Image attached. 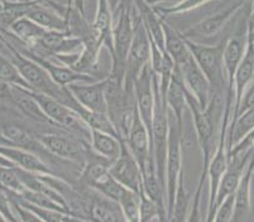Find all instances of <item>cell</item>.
I'll return each mask as SVG.
<instances>
[{
	"label": "cell",
	"mask_w": 254,
	"mask_h": 222,
	"mask_svg": "<svg viewBox=\"0 0 254 222\" xmlns=\"http://www.w3.org/2000/svg\"><path fill=\"white\" fill-rule=\"evenodd\" d=\"M0 41L3 42L6 50L10 52L9 59L17 67L18 72L20 73L22 78L25 81V83L28 85V87L32 91L48 95V96L56 99L60 103L64 104L66 106L75 110L77 114L81 112L82 108L73 99V96L68 91L67 87H62L60 85H57L52 80V77L48 75L47 71L38 62H36L34 59L29 58L25 55L20 53L14 46L11 45V43H8V41L4 39L3 37L0 38Z\"/></svg>",
	"instance_id": "6da1fadb"
},
{
	"label": "cell",
	"mask_w": 254,
	"mask_h": 222,
	"mask_svg": "<svg viewBox=\"0 0 254 222\" xmlns=\"http://www.w3.org/2000/svg\"><path fill=\"white\" fill-rule=\"evenodd\" d=\"M170 112V110H168ZM184 168V154L181 145V129L179 128L176 120L170 112V129H168L167 157H166V207H167L168 220L172 219L173 207L179 191Z\"/></svg>",
	"instance_id": "7a4b0ae2"
},
{
	"label": "cell",
	"mask_w": 254,
	"mask_h": 222,
	"mask_svg": "<svg viewBox=\"0 0 254 222\" xmlns=\"http://www.w3.org/2000/svg\"><path fill=\"white\" fill-rule=\"evenodd\" d=\"M189 50L193 59L209 81L212 92L225 95L228 92L226 78L223 66V47L224 43L207 45L201 42H193L186 39Z\"/></svg>",
	"instance_id": "3957f363"
},
{
	"label": "cell",
	"mask_w": 254,
	"mask_h": 222,
	"mask_svg": "<svg viewBox=\"0 0 254 222\" xmlns=\"http://www.w3.org/2000/svg\"><path fill=\"white\" fill-rule=\"evenodd\" d=\"M248 0H225L221 6L218 9L205 15L204 18L198 20L196 24L190 27L187 31L181 32L186 39L190 41H202V39H209L211 37L218 36L220 32H223L235 18L242 6L247 3Z\"/></svg>",
	"instance_id": "277c9868"
},
{
	"label": "cell",
	"mask_w": 254,
	"mask_h": 222,
	"mask_svg": "<svg viewBox=\"0 0 254 222\" xmlns=\"http://www.w3.org/2000/svg\"><path fill=\"white\" fill-rule=\"evenodd\" d=\"M149 59H151V38L143 24L142 18H139L135 25L134 36L131 39V45L126 61L127 86H133L137 75L145 64L149 63Z\"/></svg>",
	"instance_id": "5b68a950"
},
{
	"label": "cell",
	"mask_w": 254,
	"mask_h": 222,
	"mask_svg": "<svg viewBox=\"0 0 254 222\" xmlns=\"http://www.w3.org/2000/svg\"><path fill=\"white\" fill-rule=\"evenodd\" d=\"M135 106L138 114L145 128L152 133V119H153L154 91H153V71L151 64H145L133 82Z\"/></svg>",
	"instance_id": "8992f818"
},
{
	"label": "cell",
	"mask_w": 254,
	"mask_h": 222,
	"mask_svg": "<svg viewBox=\"0 0 254 222\" xmlns=\"http://www.w3.org/2000/svg\"><path fill=\"white\" fill-rule=\"evenodd\" d=\"M109 173L126 188L135 192L142 191V169L124 140L119 157L110 164Z\"/></svg>",
	"instance_id": "52a82bcc"
},
{
	"label": "cell",
	"mask_w": 254,
	"mask_h": 222,
	"mask_svg": "<svg viewBox=\"0 0 254 222\" xmlns=\"http://www.w3.org/2000/svg\"><path fill=\"white\" fill-rule=\"evenodd\" d=\"M176 67L181 72L187 91L195 97L202 108H206L212 96V90L209 81L206 80L200 67L193 59L192 55H190L186 59L177 63Z\"/></svg>",
	"instance_id": "ba28073f"
},
{
	"label": "cell",
	"mask_w": 254,
	"mask_h": 222,
	"mask_svg": "<svg viewBox=\"0 0 254 222\" xmlns=\"http://www.w3.org/2000/svg\"><path fill=\"white\" fill-rule=\"evenodd\" d=\"M68 91L82 109L91 112H106L105 95L103 89V78L92 82H76L67 86Z\"/></svg>",
	"instance_id": "9c48e42d"
},
{
	"label": "cell",
	"mask_w": 254,
	"mask_h": 222,
	"mask_svg": "<svg viewBox=\"0 0 254 222\" xmlns=\"http://www.w3.org/2000/svg\"><path fill=\"white\" fill-rule=\"evenodd\" d=\"M43 149L66 161L78 162L86 158L82 145L67 136L57 133H42L36 136Z\"/></svg>",
	"instance_id": "30bf717a"
},
{
	"label": "cell",
	"mask_w": 254,
	"mask_h": 222,
	"mask_svg": "<svg viewBox=\"0 0 254 222\" xmlns=\"http://www.w3.org/2000/svg\"><path fill=\"white\" fill-rule=\"evenodd\" d=\"M254 78V41L251 38L249 34L248 45H247L246 53H244L242 62L238 66L237 72H235L234 78H233V109H232V117L237 114L238 108L240 105L242 97L246 92L247 87Z\"/></svg>",
	"instance_id": "8fae6325"
},
{
	"label": "cell",
	"mask_w": 254,
	"mask_h": 222,
	"mask_svg": "<svg viewBox=\"0 0 254 222\" xmlns=\"http://www.w3.org/2000/svg\"><path fill=\"white\" fill-rule=\"evenodd\" d=\"M0 154L14 164L15 168L28 170V172L39 173V174H55L50 166L39 158L34 152L13 147V145L0 144Z\"/></svg>",
	"instance_id": "7c38bea8"
},
{
	"label": "cell",
	"mask_w": 254,
	"mask_h": 222,
	"mask_svg": "<svg viewBox=\"0 0 254 222\" xmlns=\"http://www.w3.org/2000/svg\"><path fill=\"white\" fill-rule=\"evenodd\" d=\"M186 94L187 90L186 86H185L184 78H182L179 68L175 66V71H173L170 85H168L167 91H166L165 95V101L167 104L168 110L173 115L181 130L182 124H184V115L187 110Z\"/></svg>",
	"instance_id": "4fadbf2b"
},
{
	"label": "cell",
	"mask_w": 254,
	"mask_h": 222,
	"mask_svg": "<svg viewBox=\"0 0 254 222\" xmlns=\"http://www.w3.org/2000/svg\"><path fill=\"white\" fill-rule=\"evenodd\" d=\"M123 140L128 145L129 150L133 153V156L135 157L139 166L147 157L152 154L151 134H149L148 129L145 128V125L143 124L142 119L138 114V110L134 119H133V122H131L130 128H129L128 133H127L126 138Z\"/></svg>",
	"instance_id": "5bb4252c"
},
{
	"label": "cell",
	"mask_w": 254,
	"mask_h": 222,
	"mask_svg": "<svg viewBox=\"0 0 254 222\" xmlns=\"http://www.w3.org/2000/svg\"><path fill=\"white\" fill-rule=\"evenodd\" d=\"M91 28L96 38L103 43L104 47L109 48L110 53H112L113 11L110 8L109 0H96V11Z\"/></svg>",
	"instance_id": "9a60e30c"
},
{
	"label": "cell",
	"mask_w": 254,
	"mask_h": 222,
	"mask_svg": "<svg viewBox=\"0 0 254 222\" xmlns=\"http://www.w3.org/2000/svg\"><path fill=\"white\" fill-rule=\"evenodd\" d=\"M253 168H254V153L244 170L243 175L240 178V182L235 191V208L234 215H233V221H239L244 220L251 212V187L252 178H253Z\"/></svg>",
	"instance_id": "2e32d148"
},
{
	"label": "cell",
	"mask_w": 254,
	"mask_h": 222,
	"mask_svg": "<svg viewBox=\"0 0 254 222\" xmlns=\"http://www.w3.org/2000/svg\"><path fill=\"white\" fill-rule=\"evenodd\" d=\"M122 143L123 139H120L114 134L105 133V131L91 129L90 131V148L94 153L109 162H114L119 157L122 152Z\"/></svg>",
	"instance_id": "e0dca14e"
},
{
	"label": "cell",
	"mask_w": 254,
	"mask_h": 222,
	"mask_svg": "<svg viewBox=\"0 0 254 222\" xmlns=\"http://www.w3.org/2000/svg\"><path fill=\"white\" fill-rule=\"evenodd\" d=\"M94 191V189H92ZM94 196L90 198L89 219L95 221H120L124 220L122 210L117 201L105 197L103 194L94 191Z\"/></svg>",
	"instance_id": "ac0fdd59"
},
{
	"label": "cell",
	"mask_w": 254,
	"mask_h": 222,
	"mask_svg": "<svg viewBox=\"0 0 254 222\" xmlns=\"http://www.w3.org/2000/svg\"><path fill=\"white\" fill-rule=\"evenodd\" d=\"M46 31H47V29H45L43 27L37 24L36 22L29 19L28 17L19 18V19L15 20V22L9 27V32H10L20 43H23L25 47L28 48H32L36 45H38L39 41H41L42 37L45 36Z\"/></svg>",
	"instance_id": "d6986e66"
},
{
	"label": "cell",
	"mask_w": 254,
	"mask_h": 222,
	"mask_svg": "<svg viewBox=\"0 0 254 222\" xmlns=\"http://www.w3.org/2000/svg\"><path fill=\"white\" fill-rule=\"evenodd\" d=\"M163 19V18H162ZM163 32H165V48L166 52L172 57L175 64L180 63L191 55L186 38L180 31L173 27L171 23L163 19Z\"/></svg>",
	"instance_id": "ffe728a7"
},
{
	"label": "cell",
	"mask_w": 254,
	"mask_h": 222,
	"mask_svg": "<svg viewBox=\"0 0 254 222\" xmlns=\"http://www.w3.org/2000/svg\"><path fill=\"white\" fill-rule=\"evenodd\" d=\"M11 95H13L14 106L19 109L23 114L27 115L31 119L37 120V121H41V120L48 121L47 117L45 116L39 105L37 104L36 99L32 95L31 90L22 86H17V85H11Z\"/></svg>",
	"instance_id": "44dd1931"
},
{
	"label": "cell",
	"mask_w": 254,
	"mask_h": 222,
	"mask_svg": "<svg viewBox=\"0 0 254 222\" xmlns=\"http://www.w3.org/2000/svg\"><path fill=\"white\" fill-rule=\"evenodd\" d=\"M254 129V108L243 111L238 115L234 120L229 122L228 131H226V147L228 150L234 147L242 140L244 136L248 135Z\"/></svg>",
	"instance_id": "7402d4cb"
},
{
	"label": "cell",
	"mask_w": 254,
	"mask_h": 222,
	"mask_svg": "<svg viewBox=\"0 0 254 222\" xmlns=\"http://www.w3.org/2000/svg\"><path fill=\"white\" fill-rule=\"evenodd\" d=\"M0 131L6 139L8 145L23 148V149L31 150V152H36L38 145H41L37 138L32 136L28 131H25L24 129L17 126V125H1Z\"/></svg>",
	"instance_id": "603a6c76"
},
{
	"label": "cell",
	"mask_w": 254,
	"mask_h": 222,
	"mask_svg": "<svg viewBox=\"0 0 254 222\" xmlns=\"http://www.w3.org/2000/svg\"><path fill=\"white\" fill-rule=\"evenodd\" d=\"M140 192L131 191V189L126 188L123 194L118 200L122 214L126 221L130 222H139V210H140Z\"/></svg>",
	"instance_id": "cb8c5ba5"
},
{
	"label": "cell",
	"mask_w": 254,
	"mask_h": 222,
	"mask_svg": "<svg viewBox=\"0 0 254 222\" xmlns=\"http://www.w3.org/2000/svg\"><path fill=\"white\" fill-rule=\"evenodd\" d=\"M90 189H94V191H96L98 193L103 194L105 197L110 198V200L113 201H117L118 202L120 196L123 194L126 187L122 186V184L108 172L106 174H104L103 177L99 178L96 182H94L92 186L90 187Z\"/></svg>",
	"instance_id": "d4e9b609"
},
{
	"label": "cell",
	"mask_w": 254,
	"mask_h": 222,
	"mask_svg": "<svg viewBox=\"0 0 254 222\" xmlns=\"http://www.w3.org/2000/svg\"><path fill=\"white\" fill-rule=\"evenodd\" d=\"M140 210H139V221H162L167 220V215L161 210L158 205L152 198H149L143 191H140Z\"/></svg>",
	"instance_id": "484cf974"
},
{
	"label": "cell",
	"mask_w": 254,
	"mask_h": 222,
	"mask_svg": "<svg viewBox=\"0 0 254 222\" xmlns=\"http://www.w3.org/2000/svg\"><path fill=\"white\" fill-rule=\"evenodd\" d=\"M0 78H3L4 81H6L10 85H17V86L29 89L28 85L25 83V81L20 76V73L18 72L17 67L3 53H0Z\"/></svg>",
	"instance_id": "4316f807"
},
{
	"label": "cell",
	"mask_w": 254,
	"mask_h": 222,
	"mask_svg": "<svg viewBox=\"0 0 254 222\" xmlns=\"http://www.w3.org/2000/svg\"><path fill=\"white\" fill-rule=\"evenodd\" d=\"M234 208H235V196L234 193L228 196L218 207L215 208V212H214V217H212V221H232L233 215H234Z\"/></svg>",
	"instance_id": "83f0119b"
},
{
	"label": "cell",
	"mask_w": 254,
	"mask_h": 222,
	"mask_svg": "<svg viewBox=\"0 0 254 222\" xmlns=\"http://www.w3.org/2000/svg\"><path fill=\"white\" fill-rule=\"evenodd\" d=\"M0 215L5 219V221H18L10 196L1 189H0Z\"/></svg>",
	"instance_id": "f1b7e54d"
},
{
	"label": "cell",
	"mask_w": 254,
	"mask_h": 222,
	"mask_svg": "<svg viewBox=\"0 0 254 222\" xmlns=\"http://www.w3.org/2000/svg\"><path fill=\"white\" fill-rule=\"evenodd\" d=\"M249 3H251V13H249L248 24L249 29L254 31V0H249Z\"/></svg>",
	"instance_id": "f546056e"
},
{
	"label": "cell",
	"mask_w": 254,
	"mask_h": 222,
	"mask_svg": "<svg viewBox=\"0 0 254 222\" xmlns=\"http://www.w3.org/2000/svg\"><path fill=\"white\" fill-rule=\"evenodd\" d=\"M120 1H122V0H109V4H110V8H112L113 14H114V11L117 10V8H118V5L120 4Z\"/></svg>",
	"instance_id": "4dcf8cb0"
},
{
	"label": "cell",
	"mask_w": 254,
	"mask_h": 222,
	"mask_svg": "<svg viewBox=\"0 0 254 222\" xmlns=\"http://www.w3.org/2000/svg\"><path fill=\"white\" fill-rule=\"evenodd\" d=\"M133 3H134V0H122L119 5H131Z\"/></svg>",
	"instance_id": "1f68e13d"
},
{
	"label": "cell",
	"mask_w": 254,
	"mask_h": 222,
	"mask_svg": "<svg viewBox=\"0 0 254 222\" xmlns=\"http://www.w3.org/2000/svg\"><path fill=\"white\" fill-rule=\"evenodd\" d=\"M3 29H4V28H1V27H0V33H1V31H3Z\"/></svg>",
	"instance_id": "d6a6232c"
},
{
	"label": "cell",
	"mask_w": 254,
	"mask_h": 222,
	"mask_svg": "<svg viewBox=\"0 0 254 222\" xmlns=\"http://www.w3.org/2000/svg\"><path fill=\"white\" fill-rule=\"evenodd\" d=\"M253 175H254V168H253Z\"/></svg>",
	"instance_id": "836d02e7"
}]
</instances>
